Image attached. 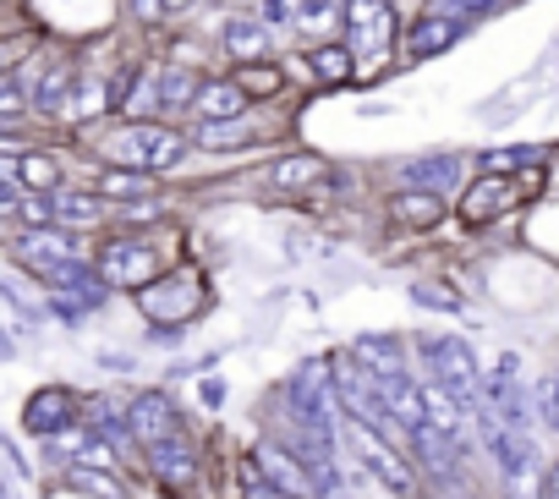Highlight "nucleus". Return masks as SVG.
<instances>
[{"mask_svg":"<svg viewBox=\"0 0 559 499\" xmlns=\"http://www.w3.org/2000/svg\"><path fill=\"white\" fill-rule=\"evenodd\" d=\"M203 406H225V379H203Z\"/></svg>","mask_w":559,"mask_h":499,"instance_id":"obj_41","label":"nucleus"},{"mask_svg":"<svg viewBox=\"0 0 559 499\" xmlns=\"http://www.w3.org/2000/svg\"><path fill=\"white\" fill-rule=\"evenodd\" d=\"M461 181V159L455 154H423V159H406L401 165V187H412V192H450Z\"/></svg>","mask_w":559,"mask_h":499,"instance_id":"obj_16","label":"nucleus"},{"mask_svg":"<svg viewBox=\"0 0 559 499\" xmlns=\"http://www.w3.org/2000/svg\"><path fill=\"white\" fill-rule=\"evenodd\" d=\"M121 219H127V225H143V219H159V203H148V198H143L138 209L127 203V209H121Z\"/></svg>","mask_w":559,"mask_h":499,"instance_id":"obj_39","label":"nucleus"},{"mask_svg":"<svg viewBox=\"0 0 559 499\" xmlns=\"http://www.w3.org/2000/svg\"><path fill=\"white\" fill-rule=\"evenodd\" d=\"M247 138H252L247 121H198V143H203V148H236V143H247Z\"/></svg>","mask_w":559,"mask_h":499,"instance_id":"obj_32","label":"nucleus"},{"mask_svg":"<svg viewBox=\"0 0 559 499\" xmlns=\"http://www.w3.org/2000/svg\"><path fill=\"white\" fill-rule=\"evenodd\" d=\"M532 401H537V423H543L548 433H559V373H548V379H537V390H532Z\"/></svg>","mask_w":559,"mask_h":499,"instance_id":"obj_33","label":"nucleus"},{"mask_svg":"<svg viewBox=\"0 0 559 499\" xmlns=\"http://www.w3.org/2000/svg\"><path fill=\"white\" fill-rule=\"evenodd\" d=\"M138 308L154 319V324H181V319H192L198 308H203V292H198V281L192 275H170V281H154V286H143L138 292Z\"/></svg>","mask_w":559,"mask_h":499,"instance_id":"obj_8","label":"nucleus"},{"mask_svg":"<svg viewBox=\"0 0 559 499\" xmlns=\"http://www.w3.org/2000/svg\"><path fill=\"white\" fill-rule=\"evenodd\" d=\"M341 444L352 450V466H362L373 483H384L390 494H412V466H406V455L395 450V439L384 433V428H373V423H362V417H346L341 423Z\"/></svg>","mask_w":559,"mask_h":499,"instance_id":"obj_2","label":"nucleus"},{"mask_svg":"<svg viewBox=\"0 0 559 499\" xmlns=\"http://www.w3.org/2000/svg\"><path fill=\"white\" fill-rule=\"evenodd\" d=\"M110 165L121 170H138V176H159V170H176L187 159V138L159 127V121H127L110 143H105Z\"/></svg>","mask_w":559,"mask_h":499,"instance_id":"obj_1","label":"nucleus"},{"mask_svg":"<svg viewBox=\"0 0 559 499\" xmlns=\"http://www.w3.org/2000/svg\"><path fill=\"white\" fill-rule=\"evenodd\" d=\"M252 461H258L280 488H286L292 499H319V494H313V477H308V466H302V455H297V450H286L280 439H263Z\"/></svg>","mask_w":559,"mask_h":499,"instance_id":"obj_12","label":"nucleus"},{"mask_svg":"<svg viewBox=\"0 0 559 499\" xmlns=\"http://www.w3.org/2000/svg\"><path fill=\"white\" fill-rule=\"evenodd\" d=\"M241 88H263V94H274V88H280V72H252V78H241Z\"/></svg>","mask_w":559,"mask_h":499,"instance_id":"obj_40","label":"nucleus"},{"mask_svg":"<svg viewBox=\"0 0 559 499\" xmlns=\"http://www.w3.org/2000/svg\"><path fill=\"white\" fill-rule=\"evenodd\" d=\"M105 192H110V198H132V192H148V176H138V170H116V176H105Z\"/></svg>","mask_w":559,"mask_h":499,"instance_id":"obj_35","label":"nucleus"},{"mask_svg":"<svg viewBox=\"0 0 559 499\" xmlns=\"http://www.w3.org/2000/svg\"><path fill=\"white\" fill-rule=\"evenodd\" d=\"M346 28H352V56L384 61L395 45V7L390 0H346Z\"/></svg>","mask_w":559,"mask_h":499,"instance_id":"obj_5","label":"nucleus"},{"mask_svg":"<svg viewBox=\"0 0 559 499\" xmlns=\"http://www.w3.org/2000/svg\"><path fill=\"white\" fill-rule=\"evenodd\" d=\"M335 23H346V0H297V28L302 34H324Z\"/></svg>","mask_w":559,"mask_h":499,"instance_id":"obj_27","label":"nucleus"},{"mask_svg":"<svg viewBox=\"0 0 559 499\" xmlns=\"http://www.w3.org/2000/svg\"><path fill=\"white\" fill-rule=\"evenodd\" d=\"M412 302H417V308H444V313H461V308H466V302H455V297H439L433 286H412Z\"/></svg>","mask_w":559,"mask_h":499,"instance_id":"obj_37","label":"nucleus"},{"mask_svg":"<svg viewBox=\"0 0 559 499\" xmlns=\"http://www.w3.org/2000/svg\"><path fill=\"white\" fill-rule=\"evenodd\" d=\"M132 12H138V17H143V23H148V28H154V23H165V17H170V12H165V0H132Z\"/></svg>","mask_w":559,"mask_h":499,"instance_id":"obj_38","label":"nucleus"},{"mask_svg":"<svg viewBox=\"0 0 559 499\" xmlns=\"http://www.w3.org/2000/svg\"><path fill=\"white\" fill-rule=\"evenodd\" d=\"M67 483L78 494H88V499H127L121 477L116 472H99V466H67Z\"/></svg>","mask_w":559,"mask_h":499,"instance_id":"obj_26","label":"nucleus"},{"mask_svg":"<svg viewBox=\"0 0 559 499\" xmlns=\"http://www.w3.org/2000/svg\"><path fill=\"white\" fill-rule=\"evenodd\" d=\"M132 439L143 450L165 444V439H181V412L165 390H138L132 395Z\"/></svg>","mask_w":559,"mask_h":499,"instance_id":"obj_9","label":"nucleus"},{"mask_svg":"<svg viewBox=\"0 0 559 499\" xmlns=\"http://www.w3.org/2000/svg\"><path fill=\"white\" fill-rule=\"evenodd\" d=\"M477 412H488L493 423H504V428L526 433V423H532L537 401L526 395V379H521V357H515V352H504V357H499V368H493V373H483V401H477Z\"/></svg>","mask_w":559,"mask_h":499,"instance_id":"obj_3","label":"nucleus"},{"mask_svg":"<svg viewBox=\"0 0 559 499\" xmlns=\"http://www.w3.org/2000/svg\"><path fill=\"white\" fill-rule=\"evenodd\" d=\"M406 439H412L417 461H423L433 477H455V472H461V455H466V444L444 439L439 428H417V433H406Z\"/></svg>","mask_w":559,"mask_h":499,"instance_id":"obj_19","label":"nucleus"},{"mask_svg":"<svg viewBox=\"0 0 559 499\" xmlns=\"http://www.w3.org/2000/svg\"><path fill=\"white\" fill-rule=\"evenodd\" d=\"M192 7V0H165V12H187Z\"/></svg>","mask_w":559,"mask_h":499,"instance_id":"obj_43","label":"nucleus"},{"mask_svg":"<svg viewBox=\"0 0 559 499\" xmlns=\"http://www.w3.org/2000/svg\"><path fill=\"white\" fill-rule=\"evenodd\" d=\"M390 209H395V219H401V225H412V230H428V225H439V214H444V198H439V192H412V187H406V192H401Z\"/></svg>","mask_w":559,"mask_h":499,"instance_id":"obj_23","label":"nucleus"},{"mask_svg":"<svg viewBox=\"0 0 559 499\" xmlns=\"http://www.w3.org/2000/svg\"><path fill=\"white\" fill-rule=\"evenodd\" d=\"M537 159H543L537 143H526V148H493V154H483V176H510V170H526Z\"/></svg>","mask_w":559,"mask_h":499,"instance_id":"obj_30","label":"nucleus"},{"mask_svg":"<svg viewBox=\"0 0 559 499\" xmlns=\"http://www.w3.org/2000/svg\"><path fill=\"white\" fill-rule=\"evenodd\" d=\"M352 363H357L362 373H373V379H401V373H412L401 335H357V341H352Z\"/></svg>","mask_w":559,"mask_h":499,"instance_id":"obj_13","label":"nucleus"},{"mask_svg":"<svg viewBox=\"0 0 559 499\" xmlns=\"http://www.w3.org/2000/svg\"><path fill=\"white\" fill-rule=\"evenodd\" d=\"M236 483H241V499H292L258 461H241V466H236Z\"/></svg>","mask_w":559,"mask_h":499,"instance_id":"obj_29","label":"nucleus"},{"mask_svg":"<svg viewBox=\"0 0 559 499\" xmlns=\"http://www.w3.org/2000/svg\"><path fill=\"white\" fill-rule=\"evenodd\" d=\"M23 110H28L23 78H17V72H7V78H0V121H7V127H17V121H23Z\"/></svg>","mask_w":559,"mask_h":499,"instance_id":"obj_34","label":"nucleus"},{"mask_svg":"<svg viewBox=\"0 0 559 499\" xmlns=\"http://www.w3.org/2000/svg\"><path fill=\"white\" fill-rule=\"evenodd\" d=\"M219 45H225L230 61H263V56L274 50V34H269L263 17H230V23L219 28Z\"/></svg>","mask_w":559,"mask_h":499,"instance_id":"obj_17","label":"nucleus"},{"mask_svg":"<svg viewBox=\"0 0 559 499\" xmlns=\"http://www.w3.org/2000/svg\"><path fill=\"white\" fill-rule=\"evenodd\" d=\"M493 7H499V0H439V12H444V17H461V23H466V17H483V12H493Z\"/></svg>","mask_w":559,"mask_h":499,"instance_id":"obj_36","label":"nucleus"},{"mask_svg":"<svg viewBox=\"0 0 559 499\" xmlns=\"http://www.w3.org/2000/svg\"><path fill=\"white\" fill-rule=\"evenodd\" d=\"M461 34H466L461 17H444V12H439V17H423V23L406 28V56H412V61H433V56H444Z\"/></svg>","mask_w":559,"mask_h":499,"instance_id":"obj_15","label":"nucleus"},{"mask_svg":"<svg viewBox=\"0 0 559 499\" xmlns=\"http://www.w3.org/2000/svg\"><path fill=\"white\" fill-rule=\"evenodd\" d=\"M56 214H61V225H99L105 203L94 192H56Z\"/></svg>","mask_w":559,"mask_h":499,"instance_id":"obj_28","label":"nucleus"},{"mask_svg":"<svg viewBox=\"0 0 559 499\" xmlns=\"http://www.w3.org/2000/svg\"><path fill=\"white\" fill-rule=\"evenodd\" d=\"M83 423H88V395L72 390V384H45L23 406V428L39 433V439H61V433L83 428Z\"/></svg>","mask_w":559,"mask_h":499,"instance_id":"obj_4","label":"nucleus"},{"mask_svg":"<svg viewBox=\"0 0 559 499\" xmlns=\"http://www.w3.org/2000/svg\"><path fill=\"white\" fill-rule=\"evenodd\" d=\"M192 116L198 121H247V88L241 83H203Z\"/></svg>","mask_w":559,"mask_h":499,"instance_id":"obj_21","label":"nucleus"},{"mask_svg":"<svg viewBox=\"0 0 559 499\" xmlns=\"http://www.w3.org/2000/svg\"><path fill=\"white\" fill-rule=\"evenodd\" d=\"M352 50H341V45H324V50H313V78L319 83H346L352 78Z\"/></svg>","mask_w":559,"mask_h":499,"instance_id":"obj_31","label":"nucleus"},{"mask_svg":"<svg viewBox=\"0 0 559 499\" xmlns=\"http://www.w3.org/2000/svg\"><path fill=\"white\" fill-rule=\"evenodd\" d=\"M521 176H483V181H472L466 187V203H461V214L472 219V225H488V219H499V214H510L515 203H521Z\"/></svg>","mask_w":559,"mask_h":499,"instance_id":"obj_11","label":"nucleus"},{"mask_svg":"<svg viewBox=\"0 0 559 499\" xmlns=\"http://www.w3.org/2000/svg\"><path fill=\"white\" fill-rule=\"evenodd\" d=\"M319 176H324V159H313V154H286V159L269 165L263 181H269L274 192H297V187H313Z\"/></svg>","mask_w":559,"mask_h":499,"instance_id":"obj_22","label":"nucleus"},{"mask_svg":"<svg viewBox=\"0 0 559 499\" xmlns=\"http://www.w3.org/2000/svg\"><path fill=\"white\" fill-rule=\"evenodd\" d=\"M548 499H559V461L548 466Z\"/></svg>","mask_w":559,"mask_h":499,"instance_id":"obj_42","label":"nucleus"},{"mask_svg":"<svg viewBox=\"0 0 559 499\" xmlns=\"http://www.w3.org/2000/svg\"><path fill=\"white\" fill-rule=\"evenodd\" d=\"M99 110H110V83H99V78H78V88H72L61 121H94Z\"/></svg>","mask_w":559,"mask_h":499,"instance_id":"obj_25","label":"nucleus"},{"mask_svg":"<svg viewBox=\"0 0 559 499\" xmlns=\"http://www.w3.org/2000/svg\"><path fill=\"white\" fill-rule=\"evenodd\" d=\"M0 176L28 187V192H39V198H56V187H61V165L50 154H17V148H7V154H0Z\"/></svg>","mask_w":559,"mask_h":499,"instance_id":"obj_14","label":"nucleus"},{"mask_svg":"<svg viewBox=\"0 0 559 499\" xmlns=\"http://www.w3.org/2000/svg\"><path fill=\"white\" fill-rule=\"evenodd\" d=\"M154 270H159V259H154V247H143V241H110L99 253V275L110 286L143 292V286H154Z\"/></svg>","mask_w":559,"mask_h":499,"instance_id":"obj_10","label":"nucleus"},{"mask_svg":"<svg viewBox=\"0 0 559 499\" xmlns=\"http://www.w3.org/2000/svg\"><path fill=\"white\" fill-rule=\"evenodd\" d=\"M12 247H17V259H23V264H34L39 281H56L61 270L83 264V247H78L67 230H56V225H50V230H17Z\"/></svg>","mask_w":559,"mask_h":499,"instance_id":"obj_6","label":"nucleus"},{"mask_svg":"<svg viewBox=\"0 0 559 499\" xmlns=\"http://www.w3.org/2000/svg\"><path fill=\"white\" fill-rule=\"evenodd\" d=\"M72 88H78V72H72V67H50V72L39 78V88H34V110L61 116L67 99H72Z\"/></svg>","mask_w":559,"mask_h":499,"instance_id":"obj_24","label":"nucleus"},{"mask_svg":"<svg viewBox=\"0 0 559 499\" xmlns=\"http://www.w3.org/2000/svg\"><path fill=\"white\" fill-rule=\"evenodd\" d=\"M148 466H154V477H159L165 488H187V483L198 477V455H192L187 439H165V444H154V450H148Z\"/></svg>","mask_w":559,"mask_h":499,"instance_id":"obj_20","label":"nucleus"},{"mask_svg":"<svg viewBox=\"0 0 559 499\" xmlns=\"http://www.w3.org/2000/svg\"><path fill=\"white\" fill-rule=\"evenodd\" d=\"M433 384H444L466 412H477V401H483V368H477V357H472V346L461 335H439V379Z\"/></svg>","mask_w":559,"mask_h":499,"instance_id":"obj_7","label":"nucleus"},{"mask_svg":"<svg viewBox=\"0 0 559 499\" xmlns=\"http://www.w3.org/2000/svg\"><path fill=\"white\" fill-rule=\"evenodd\" d=\"M148 105L154 110H192L198 105V94H203V83L192 78V72H181V67H170V72H148Z\"/></svg>","mask_w":559,"mask_h":499,"instance_id":"obj_18","label":"nucleus"}]
</instances>
